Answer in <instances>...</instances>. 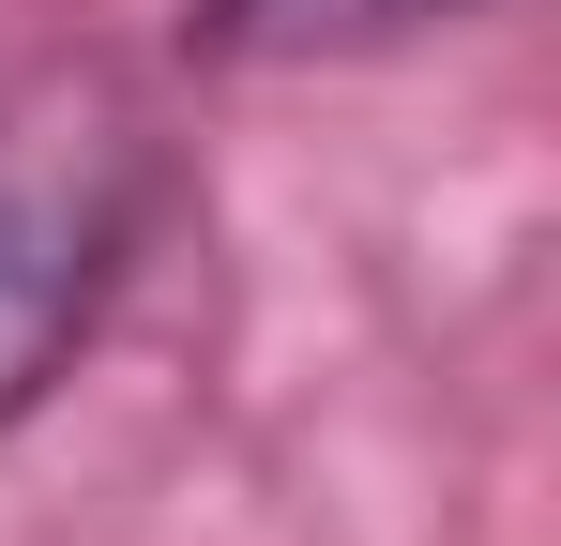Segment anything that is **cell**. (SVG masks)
Returning <instances> with one entry per match:
<instances>
[{
  "mask_svg": "<svg viewBox=\"0 0 561 546\" xmlns=\"http://www.w3.org/2000/svg\"><path fill=\"white\" fill-rule=\"evenodd\" d=\"M183 152L106 61H31L0 77V441L77 379L137 259L168 243Z\"/></svg>",
  "mask_w": 561,
  "mask_h": 546,
  "instance_id": "6da1fadb",
  "label": "cell"
},
{
  "mask_svg": "<svg viewBox=\"0 0 561 546\" xmlns=\"http://www.w3.org/2000/svg\"><path fill=\"white\" fill-rule=\"evenodd\" d=\"M470 0H183V61L213 77H288V61H379L456 31Z\"/></svg>",
  "mask_w": 561,
  "mask_h": 546,
  "instance_id": "7a4b0ae2",
  "label": "cell"
}]
</instances>
